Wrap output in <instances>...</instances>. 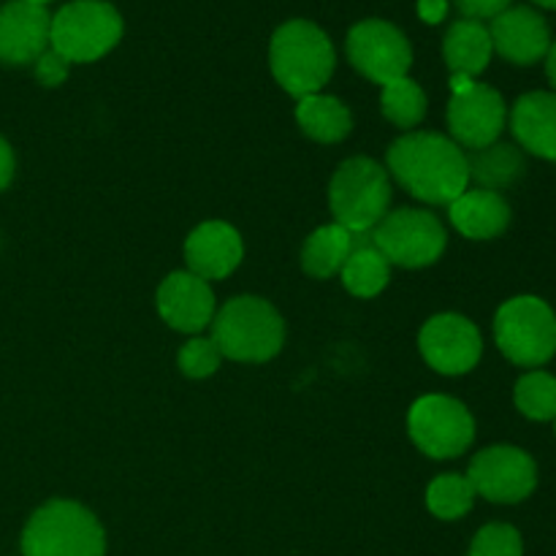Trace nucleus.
<instances>
[{"instance_id":"obj_1","label":"nucleus","mask_w":556,"mask_h":556,"mask_svg":"<svg viewBox=\"0 0 556 556\" xmlns=\"http://www.w3.org/2000/svg\"><path fill=\"white\" fill-rule=\"evenodd\" d=\"M386 161L396 182L427 204L448 206L470 188L467 152L443 134H405L389 147Z\"/></svg>"},{"instance_id":"obj_2","label":"nucleus","mask_w":556,"mask_h":556,"mask_svg":"<svg viewBox=\"0 0 556 556\" xmlns=\"http://www.w3.org/2000/svg\"><path fill=\"white\" fill-rule=\"evenodd\" d=\"M334 43L307 20H291L280 25L269 43V65L277 85L293 98H307L334 74Z\"/></svg>"},{"instance_id":"obj_3","label":"nucleus","mask_w":556,"mask_h":556,"mask_svg":"<svg viewBox=\"0 0 556 556\" xmlns=\"http://www.w3.org/2000/svg\"><path fill=\"white\" fill-rule=\"evenodd\" d=\"M212 342L223 358L264 364L282 351V315L261 296H237L212 318Z\"/></svg>"},{"instance_id":"obj_4","label":"nucleus","mask_w":556,"mask_h":556,"mask_svg":"<svg viewBox=\"0 0 556 556\" xmlns=\"http://www.w3.org/2000/svg\"><path fill=\"white\" fill-rule=\"evenodd\" d=\"M25 556H103L106 532L92 510L71 500L41 505L22 532Z\"/></svg>"},{"instance_id":"obj_5","label":"nucleus","mask_w":556,"mask_h":556,"mask_svg":"<svg viewBox=\"0 0 556 556\" xmlns=\"http://www.w3.org/2000/svg\"><path fill=\"white\" fill-rule=\"evenodd\" d=\"M391 204L389 172L372 157H351L340 163L329 185V206L337 226L351 233H369Z\"/></svg>"},{"instance_id":"obj_6","label":"nucleus","mask_w":556,"mask_h":556,"mask_svg":"<svg viewBox=\"0 0 556 556\" xmlns=\"http://www.w3.org/2000/svg\"><path fill=\"white\" fill-rule=\"evenodd\" d=\"M123 38V16L106 0H74L52 16L49 47L68 63H92Z\"/></svg>"},{"instance_id":"obj_7","label":"nucleus","mask_w":556,"mask_h":556,"mask_svg":"<svg viewBox=\"0 0 556 556\" xmlns=\"http://www.w3.org/2000/svg\"><path fill=\"white\" fill-rule=\"evenodd\" d=\"M494 340L519 367H541L556 353V315L543 299L516 296L497 309Z\"/></svg>"},{"instance_id":"obj_8","label":"nucleus","mask_w":556,"mask_h":556,"mask_svg":"<svg viewBox=\"0 0 556 556\" xmlns=\"http://www.w3.org/2000/svg\"><path fill=\"white\" fill-rule=\"evenodd\" d=\"M369 239L389 264L421 269V266L434 264L445 253L448 233L432 212L396 210L369 231Z\"/></svg>"},{"instance_id":"obj_9","label":"nucleus","mask_w":556,"mask_h":556,"mask_svg":"<svg viewBox=\"0 0 556 556\" xmlns=\"http://www.w3.org/2000/svg\"><path fill=\"white\" fill-rule=\"evenodd\" d=\"M445 119L456 144L481 150L500 139L508 112L503 96L494 87L478 85L465 74H451V101Z\"/></svg>"},{"instance_id":"obj_10","label":"nucleus","mask_w":556,"mask_h":556,"mask_svg":"<svg viewBox=\"0 0 556 556\" xmlns=\"http://www.w3.org/2000/svg\"><path fill=\"white\" fill-rule=\"evenodd\" d=\"M407 432L413 443L432 459H454L476 440V421L454 396L429 394L410 407Z\"/></svg>"},{"instance_id":"obj_11","label":"nucleus","mask_w":556,"mask_h":556,"mask_svg":"<svg viewBox=\"0 0 556 556\" xmlns=\"http://www.w3.org/2000/svg\"><path fill=\"white\" fill-rule=\"evenodd\" d=\"M348 60L358 74L378 85L407 76L413 65V47L405 33L386 20H364L348 33Z\"/></svg>"},{"instance_id":"obj_12","label":"nucleus","mask_w":556,"mask_h":556,"mask_svg":"<svg viewBox=\"0 0 556 556\" xmlns=\"http://www.w3.org/2000/svg\"><path fill=\"white\" fill-rule=\"evenodd\" d=\"M467 481L489 503L514 505L530 497L538 486V467L527 451L514 445H494L470 462Z\"/></svg>"},{"instance_id":"obj_13","label":"nucleus","mask_w":556,"mask_h":556,"mask_svg":"<svg viewBox=\"0 0 556 556\" xmlns=\"http://www.w3.org/2000/svg\"><path fill=\"white\" fill-rule=\"evenodd\" d=\"M421 356L434 372L440 375H465L478 367L483 353L481 331L465 315L443 313L434 315L424 324L418 334Z\"/></svg>"},{"instance_id":"obj_14","label":"nucleus","mask_w":556,"mask_h":556,"mask_svg":"<svg viewBox=\"0 0 556 556\" xmlns=\"http://www.w3.org/2000/svg\"><path fill=\"white\" fill-rule=\"evenodd\" d=\"M49 30L52 16L43 5H33L27 0L0 5V63H36L49 49Z\"/></svg>"},{"instance_id":"obj_15","label":"nucleus","mask_w":556,"mask_h":556,"mask_svg":"<svg viewBox=\"0 0 556 556\" xmlns=\"http://www.w3.org/2000/svg\"><path fill=\"white\" fill-rule=\"evenodd\" d=\"M157 313L172 329L199 334L215 318L212 286L190 271H174L157 288Z\"/></svg>"},{"instance_id":"obj_16","label":"nucleus","mask_w":556,"mask_h":556,"mask_svg":"<svg viewBox=\"0 0 556 556\" xmlns=\"http://www.w3.org/2000/svg\"><path fill=\"white\" fill-rule=\"evenodd\" d=\"M494 52L516 65H532L543 60L552 49V30L548 22L527 5H510L497 14L489 27Z\"/></svg>"},{"instance_id":"obj_17","label":"nucleus","mask_w":556,"mask_h":556,"mask_svg":"<svg viewBox=\"0 0 556 556\" xmlns=\"http://www.w3.org/2000/svg\"><path fill=\"white\" fill-rule=\"evenodd\" d=\"M244 244L233 226L220 220L201 223L185 242V261L190 275L201 280H223L242 264Z\"/></svg>"},{"instance_id":"obj_18","label":"nucleus","mask_w":556,"mask_h":556,"mask_svg":"<svg viewBox=\"0 0 556 556\" xmlns=\"http://www.w3.org/2000/svg\"><path fill=\"white\" fill-rule=\"evenodd\" d=\"M510 130L527 152L556 161V92H527L510 112Z\"/></svg>"},{"instance_id":"obj_19","label":"nucleus","mask_w":556,"mask_h":556,"mask_svg":"<svg viewBox=\"0 0 556 556\" xmlns=\"http://www.w3.org/2000/svg\"><path fill=\"white\" fill-rule=\"evenodd\" d=\"M451 223L467 239H494L508 228L510 206L494 190L467 188L454 204H448Z\"/></svg>"},{"instance_id":"obj_20","label":"nucleus","mask_w":556,"mask_h":556,"mask_svg":"<svg viewBox=\"0 0 556 556\" xmlns=\"http://www.w3.org/2000/svg\"><path fill=\"white\" fill-rule=\"evenodd\" d=\"M494 47L489 27L476 20H459L448 27L443 41V58L448 63L451 74H465L476 79L483 74L492 60Z\"/></svg>"},{"instance_id":"obj_21","label":"nucleus","mask_w":556,"mask_h":556,"mask_svg":"<svg viewBox=\"0 0 556 556\" xmlns=\"http://www.w3.org/2000/svg\"><path fill=\"white\" fill-rule=\"evenodd\" d=\"M296 123L313 141L337 144V141H342L351 134L353 114L340 98L315 92V96L299 98Z\"/></svg>"},{"instance_id":"obj_22","label":"nucleus","mask_w":556,"mask_h":556,"mask_svg":"<svg viewBox=\"0 0 556 556\" xmlns=\"http://www.w3.org/2000/svg\"><path fill=\"white\" fill-rule=\"evenodd\" d=\"M353 244H356V233L337 226V223L315 228L302 248V269L309 277L329 280V277L340 275L348 255L353 253Z\"/></svg>"},{"instance_id":"obj_23","label":"nucleus","mask_w":556,"mask_h":556,"mask_svg":"<svg viewBox=\"0 0 556 556\" xmlns=\"http://www.w3.org/2000/svg\"><path fill=\"white\" fill-rule=\"evenodd\" d=\"M340 275H342V286H345L353 296L372 299L389 286L391 264L383 258V253L375 248L369 233H356L353 253L348 255Z\"/></svg>"},{"instance_id":"obj_24","label":"nucleus","mask_w":556,"mask_h":556,"mask_svg":"<svg viewBox=\"0 0 556 556\" xmlns=\"http://www.w3.org/2000/svg\"><path fill=\"white\" fill-rule=\"evenodd\" d=\"M467 174H470V182H476L481 190L497 193V190L510 188L525 174V155L519 147L494 141L481 150L467 152Z\"/></svg>"},{"instance_id":"obj_25","label":"nucleus","mask_w":556,"mask_h":556,"mask_svg":"<svg viewBox=\"0 0 556 556\" xmlns=\"http://www.w3.org/2000/svg\"><path fill=\"white\" fill-rule=\"evenodd\" d=\"M380 109H383L386 119L394 123L396 128H416L427 114V96H424L418 81H413L410 76H402V79L383 85Z\"/></svg>"},{"instance_id":"obj_26","label":"nucleus","mask_w":556,"mask_h":556,"mask_svg":"<svg viewBox=\"0 0 556 556\" xmlns=\"http://www.w3.org/2000/svg\"><path fill=\"white\" fill-rule=\"evenodd\" d=\"M476 489L467 481V476H456V472H448V476H440L429 483L427 489V508L432 510L438 519L454 521L462 519L465 514H470L472 503H476Z\"/></svg>"},{"instance_id":"obj_27","label":"nucleus","mask_w":556,"mask_h":556,"mask_svg":"<svg viewBox=\"0 0 556 556\" xmlns=\"http://www.w3.org/2000/svg\"><path fill=\"white\" fill-rule=\"evenodd\" d=\"M516 407L532 421H556V378L548 372H527L516 383Z\"/></svg>"},{"instance_id":"obj_28","label":"nucleus","mask_w":556,"mask_h":556,"mask_svg":"<svg viewBox=\"0 0 556 556\" xmlns=\"http://www.w3.org/2000/svg\"><path fill=\"white\" fill-rule=\"evenodd\" d=\"M177 362H179V369H182V375H188V378L193 380H201L217 372L223 356L220 351H217L215 342L204 340V337H193V340H188L182 348H179Z\"/></svg>"},{"instance_id":"obj_29","label":"nucleus","mask_w":556,"mask_h":556,"mask_svg":"<svg viewBox=\"0 0 556 556\" xmlns=\"http://www.w3.org/2000/svg\"><path fill=\"white\" fill-rule=\"evenodd\" d=\"M525 543L516 527L510 525H486L472 541L467 556H521Z\"/></svg>"},{"instance_id":"obj_30","label":"nucleus","mask_w":556,"mask_h":556,"mask_svg":"<svg viewBox=\"0 0 556 556\" xmlns=\"http://www.w3.org/2000/svg\"><path fill=\"white\" fill-rule=\"evenodd\" d=\"M68 71H71L68 60H65L63 54L54 52L52 47H49L47 52L36 60V79L47 87L63 85V81L68 79Z\"/></svg>"},{"instance_id":"obj_31","label":"nucleus","mask_w":556,"mask_h":556,"mask_svg":"<svg viewBox=\"0 0 556 556\" xmlns=\"http://www.w3.org/2000/svg\"><path fill=\"white\" fill-rule=\"evenodd\" d=\"M514 0H456V9L465 14V20H494L497 14H503L505 9H510Z\"/></svg>"},{"instance_id":"obj_32","label":"nucleus","mask_w":556,"mask_h":556,"mask_svg":"<svg viewBox=\"0 0 556 556\" xmlns=\"http://www.w3.org/2000/svg\"><path fill=\"white\" fill-rule=\"evenodd\" d=\"M448 14V0H418V16L429 25H438Z\"/></svg>"},{"instance_id":"obj_33","label":"nucleus","mask_w":556,"mask_h":556,"mask_svg":"<svg viewBox=\"0 0 556 556\" xmlns=\"http://www.w3.org/2000/svg\"><path fill=\"white\" fill-rule=\"evenodd\" d=\"M14 152H11L9 141L0 136V190H5L11 185V179H14Z\"/></svg>"},{"instance_id":"obj_34","label":"nucleus","mask_w":556,"mask_h":556,"mask_svg":"<svg viewBox=\"0 0 556 556\" xmlns=\"http://www.w3.org/2000/svg\"><path fill=\"white\" fill-rule=\"evenodd\" d=\"M546 71H548V79H552V85L556 90V43H552V49H548V54H546Z\"/></svg>"},{"instance_id":"obj_35","label":"nucleus","mask_w":556,"mask_h":556,"mask_svg":"<svg viewBox=\"0 0 556 556\" xmlns=\"http://www.w3.org/2000/svg\"><path fill=\"white\" fill-rule=\"evenodd\" d=\"M538 5H543V9H554L556 11V0H535Z\"/></svg>"},{"instance_id":"obj_36","label":"nucleus","mask_w":556,"mask_h":556,"mask_svg":"<svg viewBox=\"0 0 556 556\" xmlns=\"http://www.w3.org/2000/svg\"><path fill=\"white\" fill-rule=\"evenodd\" d=\"M27 3H33V5H47V3H52V0H27Z\"/></svg>"}]
</instances>
